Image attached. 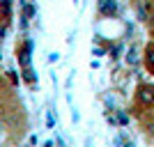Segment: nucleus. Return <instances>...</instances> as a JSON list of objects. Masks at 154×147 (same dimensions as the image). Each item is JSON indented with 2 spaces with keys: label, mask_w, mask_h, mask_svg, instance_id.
Wrapping results in <instances>:
<instances>
[{
  "label": "nucleus",
  "mask_w": 154,
  "mask_h": 147,
  "mask_svg": "<svg viewBox=\"0 0 154 147\" xmlns=\"http://www.w3.org/2000/svg\"><path fill=\"white\" fill-rule=\"evenodd\" d=\"M136 103L143 108H152L154 106V85L152 83H140L136 87Z\"/></svg>",
  "instance_id": "nucleus-1"
},
{
  "label": "nucleus",
  "mask_w": 154,
  "mask_h": 147,
  "mask_svg": "<svg viewBox=\"0 0 154 147\" xmlns=\"http://www.w3.org/2000/svg\"><path fill=\"white\" fill-rule=\"evenodd\" d=\"M117 9H120L117 0H99V16H106V19L117 16Z\"/></svg>",
  "instance_id": "nucleus-2"
},
{
  "label": "nucleus",
  "mask_w": 154,
  "mask_h": 147,
  "mask_svg": "<svg viewBox=\"0 0 154 147\" xmlns=\"http://www.w3.org/2000/svg\"><path fill=\"white\" fill-rule=\"evenodd\" d=\"M143 64L147 67L149 74H154V41L145 48V53H143Z\"/></svg>",
  "instance_id": "nucleus-3"
}]
</instances>
